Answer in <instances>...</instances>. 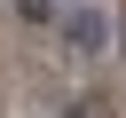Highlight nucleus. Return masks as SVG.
I'll return each mask as SVG.
<instances>
[{
    "mask_svg": "<svg viewBox=\"0 0 126 118\" xmlns=\"http://www.w3.org/2000/svg\"><path fill=\"white\" fill-rule=\"evenodd\" d=\"M63 39H71L79 55H102V39H110V16H102L94 0H79V8L63 16Z\"/></svg>",
    "mask_w": 126,
    "mask_h": 118,
    "instance_id": "nucleus-1",
    "label": "nucleus"
}]
</instances>
